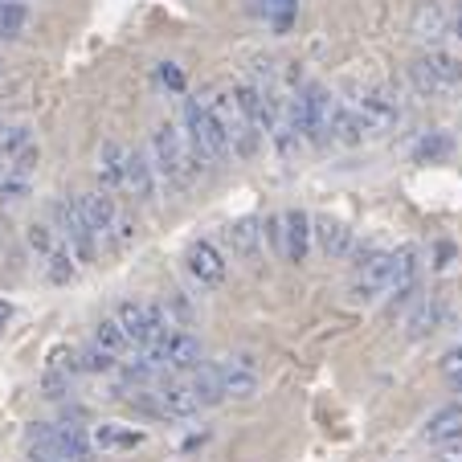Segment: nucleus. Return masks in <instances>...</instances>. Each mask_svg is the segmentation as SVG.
<instances>
[{"instance_id":"a211bd4d","label":"nucleus","mask_w":462,"mask_h":462,"mask_svg":"<svg viewBox=\"0 0 462 462\" xmlns=\"http://www.w3.org/2000/svg\"><path fill=\"white\" fill-rule=\"evenodd\" d=\"M123 164H127V148H123V143H115V140H106L103 148H98V164H95L98 184H103L106 192H119L123 189Z\"/></svg>"},{"instance_id":"f257e3e1","label":"nucleus","mask_w":462,"mask_h":462,"mask_svg":"<svg viewBox=\"0 0 462 462\" xmlns=\"http://www.w3.org/2000/svg\"><path fill=\"white\" fill-rule=\"evenodd\" d=\"M152 164H156V176L164 180V189H172V192H189L197 184V176H201L184 131L172 127V123H160L152 131Z\"/></svg>"},{"instance_id":"c85d7f7f","label":"nucleus","mask_w":462,"mask_h":462,"mask_svg":"<svg viewBox=\"0 0 462 462\" xmlns=\"http://www.w3.org/2000/svg\"><path fill=\"white\" fill-rule=\"evenodd\" d=\"M115 360H119V356H111V352L98 348V344H90V348L79 356V373H111Z\"/></svg>"},{"instance_id":"9b49d317","label":"nucleus","mask_w":462,"mask_h":462,"mask_svg":"<svg viewBox=\"0 0 462 462\" xmlns=\"http://www.w3.org/2000/svg\"><path fill=\"white\" fill-rule=\"evenodd\" d=\"M311 250V213L303 209H287L282 213V258L287 262H303Z\"/></svg>"},{"instance_id":"cd10ccee","label":"nucleus","mask_w":462,"mask_h":462,"mask_svg":"<svg viewBox=\"0 0 462 462\" xmlns=\"http://www.w3.org/2000/svg\"><path fill=\"white\" fill-rule=\"evenodd\" d=\"M29 13L21 9V5H13V0H0V37H17L21 29H25Z\"/></svg>"},{"instance_id":"39448f33","label":"nucleus","mask_w":462,"mask_h":462,"mask_svg":"<svg viewBox=\"0 0 462 462\" xmlns=\"http://www.w3.org/2000/svg\"><path fill=\"white\" fill-rule=\"evenodd\" d=\"M348 106H356L360 119L373 127V135L402 119V98L393 95V90H384V87H360Z\"/></svg>"},{"instance_id":"72a5a7b5","label":"nucleus","mask_w":462,"mask_h":462,"mask_svg":"<svg viewBox=\"0 0 462 462\" xmlns=\"http://www.w3.org/2000/svg\"><path fill=\"white\" fill-rule=\"evenodd\" d=\"M160 79H164V87H172V90H184V74L176 70L172 61H164V66H160Z\"/></svg>"},{"instance_id":"0eeeda50","label":"nucleus","mask_w":462,"mask_h":462,"mask_svg":"<svg viewBox=\"0 0 462 462\" xmlns=\"http://www.w3.org/2000/svg\"><path fill=\"white\" fill-rule=\"evenodd\" d=\"M184 266H189V274L201 287H221L226 282V258H221V250L213 242H192L189 254H184Z\"/></svg>"},{"instance_id":"412c9836","label":"nucleus","mask_w":462,"mask_h":462,"mask_svg":"<svg viewBox=\"0 0 462 462\" xmlns=\"http://www.w3.org/2000/svg\"><path fill=\"white\" fill-rule=\"evenodd\" d=\"M29 192H33V176H21L13 168L0 176V205H21L29 201Z\"/></svg>"},{"instance_id":"b1692460","label":"nucleus","mask_w":462,"mask_h":462,"mask_svg":"<svg viewBox=\"0 0 462 462\" xmlns=\"http://www.w3.org/2000/svg\"><path fill=\"white\" fill-rule=\"evenodd\" d=\"M95 344H98V348H106L111 356H119V352L127 348L131 340H127V332H123L119 319H103V323L95 328Z\"/></svg>"},{"instance_id":"ddd939ff","label":"nucleus","mask_w":462,"mask_h":462,"mask_svg":"<svg viewBox=\"0 0 462 462\" xmlns=\"http://www.w3.org/2000/svg\"><path fill=\"white\" fill-rule=\"evenodd\" d=\"M160 352H164V365L176 368V373H192V368L205 365V352H201V340L189 332H172L164 344H160Z\"/></svg>"},{"instance_id":"393cba45","label":"nucleus","mask_w":462,"mask_h":462,"mask_svg":"<svg viewBox=\"0 0 462 462\" xmlns=\"http://www.w3.org/2000/svg\"><path fill=\"white\" fill-rule=\"evenodd\" d=\"M25 242H29V250H37L42 258H50V254L58 250V229L45 226V221H33V226L25 229Z\"/></svg>"},{"instance_id":"4be33fe9","label":"nucleus","mask_w":462,"mask_h":462,"mask_svg":"<svg viewBox=\"0 0 462 462\" xmlns=\"http://www.w3.org/2000/svg\"><path fill=\"white\" fill-rule=\"evenodd\" d=\"M74 250L70 245H58V250L45 258V274H50V282H70L74 274H79V266H74Z\"/></svg>"},{"instance_id":"7c9ffc66","label":"nucleus","mask_w":462,"mask_h":462,"mask_svg":"<svg viewBox=\"0 0 462 462\" xmlns=\"http://www.w3.org/2000/svg\"><path fill=\"white\" fill-rule=\"evenodd\" d=\"M37 164H42V152H37L33 143H29V148H21L17 156L9 160V168H13V172H21V176H33V172H37Z\"/></svg>"},{"instance_id":"20e7f679","label":"nucleus","mask_w":462,"mask_h":462,"mask_svg":"<svg viewBox=\"0 0 462 462\" xmlns=\"http://www.w3.org/2000/svg\"><path fill=\"white\" fill-rule=\"evenodd\" d=\"M295 119H299V131H303V140L311 143H323V140H332V95L323 87H303V95L295 98Z\"/></svg>"},{"instance_id":"423d86ee","label":"nucleus","mask_w":462,"mask_h":462,"mask_svg":"<svg viewBox=\"0 0 462 462\" xmlns=\"http://www.w3.org/2000/svg\"><path fill=\"white\" fill-rule=\"evenodd\" d=\"M79 209L82 217H87L90 234H95V242H106V237L115 234V221H119V205H115V197L106 189L98 192H82L79 197Z\"/></svg>"},{"instance_id":"473e14b6","label":"nucleus","mask_w":462,"mask_h":462,"mask_svg":"<svg viewBox=\"0 0 462 462\" xmlns=\"http://www.w3.org/2000/svg\"><path fill=\"white\" fill-rule=\"evenodd\" d=\"M45 397H61V393H66V389H70V384H66V376H58V373H53V368H50V373H45Z\"/></svg>"},{"instance_id":"dca6fc26","label":"nucleus","mask_w":462,"mask_h":462,"mask_svg":"<svg viewBox=\"0 0 462 462\" xmlns=\"http://www.w3.org/2000/svg\"><path fill=\"white\" fill-rule=\"evenodd\" d=\"M368 135H373V127L360 119L356 106L336 103V111H332V140L344 143V148H356V143H365Z\"/></svg>"},{"instance_id":"1a4fd4ad","label":"nucleus","mask_w":462,"mask_h":462,"mask_svg":"<svg viewBox=\"0 0 462 462\" xmlns=\"http://www.w3.org/2000/svg\"><path fill=\"white\" fill-rule=\"evenodd\" d=\"M410 33L418 37L421 45L438 50V45H442V37L450 33V17H446V9L438 5V0H421L418 9H413V17H410Z\"/></svg>"},{"instance_id":"aec40b11","label":"nucleus","mask_w":462,"mask_h":462,"mask_svg":"<svg viewBox=\"0 0 462 462\" xmlns=\"http://www.w3.org/2000/svg\"><path fill=\"white\" fill-rule=\"evenodd\" d=\"M95 442L103 446V450H135V446H143V430L98 426V430H95Z\"/></svg>"},{"instance_id":"c9c22d12","label":"nucleus","mask_w":462,"mask_h":462,"mask_svg":"<svg viewBox=\"0 0 462 462\" xmlns=\"http://www.w3.org/2000/svg\"><path fill=\"white\" fill-rule=\"evenodd\" d=\"M9 315H13V307L5 303V299H0V328H5V323H9Z\"/></svg>"},{"instance_id":"f3484780","label":"nucleus","mask_w":462,"mask_h":462,"mask_svg":"<svg viewBox=\"0 0 462 462\" xmlns=\"http://www.w3.org/2000/svg\"><path fill=\"white\" fill-rule=\"evenodd\" d=\"M156 397H160V413H164V418H192V413L201 410V402H197L192 384H180V381L160 384Z\"/></svg>"},{"instance_id":"f8f14e48","label":"nucleus","mask_w":462,"mask_h":462,"mask_svg":"<svg viewBox=\"0 0 462 462\" xmlns=\"http://www.w3.org/2000/svg\"><path fill=\"white\" fill-rule=\"evenodd\" d=\"M311 237L323 258H348L352 254V229L336 217H311Z\"/></svg>"},{"instance_id":"9d476101","label":"nucleus","mask_w":462,"mask_h":462,"mask_svg":"<svg viewBox=\"0 0 462 462\" xmlns=\"http://www.w3.org/2000/svg\"><path fill=\"white\" fill-rule=\"evenodd\" d=\"M123 189H127L140 205H152V197H156V164H148V156H143L140 148H135V152L127 148V164H123Z\"/></svg>"},{"instance_id":"e433bc0d","label":"nucleus","mask_w":462,"mask_h":462,"mask_svg":"<svg viewBox=\"0 0 462 462\" xmlns=\"http://www.w3.org/2000/svg\"><path fill=\"white\" fill-rule=\"evenodd\" d=\"M458 332H462V323H458Z\"/></svg>"},{"instance_id":"6ab92c4d","label":"nucleus","mask_w":462,"mask_h":462,"mask_svg":"<svg viewBox=\"0 0 462 462\" xmlns=\"http://www.w3.org/2000/svg\"><path fill=\"white\" fill-rule=\"evenodd\" d=\"M192 393H197V402L201 405H221L226 402V384H221V368L217 365H201L192 368Z\"/></svg>"},{"instance_id":"2f4dec72","label":"nucleus","mask_w":462,"mask_h":462,"mask_svg":"<svg viewBox=\"0 0 462 462\" xmlns=\"http://www.w3.org/2000/svg\"><path fill=\"white\" fill-rule=\"evenodd\" d=\"M262 237H271L274 254L282 258V217H266V226H262Z\"/></svg>"},{"instance_id":"f704fd0d","label":"nucleus","mask_w":462,"mask_h":462,"mask_svg":"<svg viewBox=\"0 0 462 462\" xmlns=\"http://www.w3.org/2000/svg\"><path fill=\"white\" fill-rule=\"evenodd\" d=\"M438 462H462V442L442 446V458H438Z\"/></svg>"},{"instance_id":"5701e85b","label":"nucleus","mask_w":462,"mask_h":462,"mask_svg":"<svg viewBox=\"0 0 462 462\" xmlns=\"http://www.w3.org/2000/svg\"><path fill=\"white\" fill-rule=\"evenodd\" d=\"M21 148H29V127L25 123L0 119V160H13Z\"/></svg>"},{"instance_id":"f03ea898","label":"nucleus","mask_w":462,"mask_h":462,"mask_svg":"<svg viewBox=\"0 0 462 462\" xmlns=\"http://www.w3.org/2000/svg\"><path fill=\"white\" fill-rule=\"evenodd\" d=\"M410 79H413V87H418V95H426V98L458 95L462 90V61L454 58V53L430 50L410 66Z\"/></svg>"},{"instance_id":"a878e982","label":"nucleus","mask_w":462,"mask_h":462,"mask_svg":"<svg viewBox=\"0 0 462 462\" xmlns=\"http://www.w3.org/2000/svg\"><path fill=\"white\" fill-rule=\"evenodd\" d=\"M438 319H442V307L430 303V299H426V303H418V311L410 315V336H413V340H421L426 332H434V328H438Z\"/></svg>"},{"instance_id":"c756f323","label":"nucleus","mask_w":462,"mask_h":462,"mask_svg":"<svg viewBox=\"0 0 462 462\" xmlns=\"http://www.w3.org/2000/svg\"><path fill=\"white\" fill-rule=\"evenodd\" d=\"M418 160H438V156H450V140L446 135H426V140L418 143V152H413Z\"/></svg>"},{"instance_id":"6e6552de","label":"nucleus","mask_w":462,"mask_h":462,"mask_svg":"<svg viewBox=\"0 0 462 462\" xmlns=\"http://www.w3.org/2000/svg\"><path fill=\"white\" fill-rule=\"evenodd\" d=\"M217 368L226 397H234V402H254L258 397V365H254V356H229Z\"/></svg>"},{"instance_id":"4468645a","label":"nucleus","mask_w":462,"mask_h":462,"mask_svg":"<svg viewBox=\"0 0 462 462\" xmlns=\"http://www.w3.org/2000/svg\"><path fill=\"white\" fill-rule=\"evenodd\" d=\"M421 438L434 446H450V442H462V405H442L426 418L421 426Z\"/></svg>"},{"instance_id":"7ed1b4c3","label":"nucleus","mask_w":462,"mask_h":462,"mask_svg":"<svg viewBox=\"0 0 462 462\" xmlns=\"http://www.w3.org/2000/svg\"><path fill=\"white\" fill-rule=\"evenodd\" d=\"M50 221H53V229H58L61 242L74 250V258H79V262L95 258V245L98 242H95V234H90L87 217H82L79 201H70V197H58V201L50 205Z\"/></svg>"},{"instance_id":"bb28decb","label":"nucleus","mask_w":462,"mask_h":462,"mask_svg":"<svg viewBox=\"0 0 462 462\" xmlns=\"http://www.w3.org/2000/svg\"><path fill=\"white\" fill-rule=\"evenodd\" d=\"M262 13H266V21H271L274 29H291V21H295V13H299V0H266L262 5Z\"/></svg>"},{"instance_id":"2eb2a0df","label":"nucleus","mask_w":462,"mask_h":462,"mask_svg":"<svg viewBox=\"0 0 462 462\" xmlns=\"http://www.w3.org/2000/svg\"><path fill=\"white\" fill-rule=\"evenodd\" d=\"M226 242L242 262H258V254H262V221H254V217L229 221Z\"/></svg>"}]
</instances>
